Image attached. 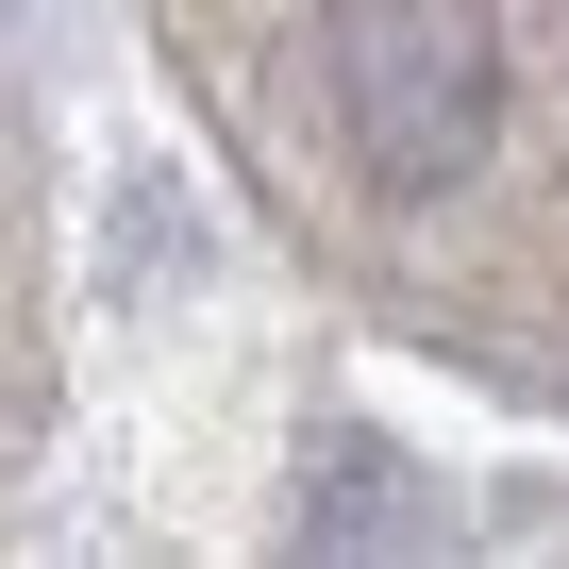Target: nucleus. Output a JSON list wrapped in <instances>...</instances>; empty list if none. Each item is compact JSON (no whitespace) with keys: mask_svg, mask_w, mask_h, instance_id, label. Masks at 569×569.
I'll return each instance as SVG.
<instances>
[{"mask_svg":"<svg viewBox=\"0 0 569 569\" xmlns=\"http://www.w3.org/2000/svg\"><path fill=\"white\" fill-rule=\"evenodd\" d=\"M319 84L369 184L436 201L502 134V18L486 0H319Z\"/></svg>","mask_w":569,"mask_h":569,"instance_id":"nucleus-1","label":"nucleus"}]
</instances>
